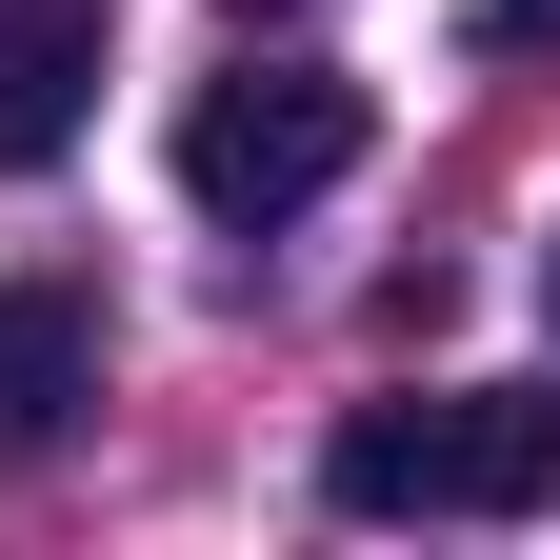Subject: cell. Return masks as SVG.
Returning <instances> with one entry per match:
<instances>
[{"instance_id":"6da1fadb","label":"cell","mask_w":560,"mask_h":560,"mask_svg":"<svg viewBox=\"0 0 560 560\" xmlns=\"http://www.w3.org/2000/svg\"><path fill=\"white\" fill-rule=\"evenodd\" d=\"M340 521H560V400L540 381H441V400H361L320 441Z\"/></svg>"},{"instance_id":"7a4b0ae2","label":"cell","mask_w":560,"mask_h":560,"mask_svg":"<svg viewBox=\"0 0 560 560\" xmlns=\"http://www.w3.org/2000/svg\"><path fill=\"white\" fill-rule=\"evenodd\" d=\"M361 180V81H320V60H241V81L180 101V200L200 221H301V200Z\"/></svg>"},{"instance_id":"3957f363","label":"cell","mask_w":560,"mask_h":560,"mask_svg":"<svg viewBox=\"0 0 560 560\" xmlns=\"http://www.w3.org/2000/svg\"><path fill=\"white\" fill-rule=\"evenodd\" d=\"M101 120V0H0V180L81 161Z\"/></svg>"},{"instance_id":"277c9868","label":"cell","mask_w":560,"mask_h":560,"mask_svg":"<svg viewBox=\"0 0 560 560\" xmlns=\"http://www.w3.org/2000/svg\"><path fill=\"white\" fill-rule=\"evenodd\" d=\"M101 400V301L81 280H0V460H60Z\"/></svg>"},{"instance_id":"5b68a950","label":"cell","mask_w":560,"mask_h":560,"mask_svg":"<svg viewBox=\"0 0 560 560\" xmlns=\"http://www.w3.org/2000/svg\"><path fill=\"white\" fill-rule=\"evenodd\" d=\"M480 60H560V0H480Z\"/></svg>"},{"instance_id":"8992f818","label":"cell","mask_w":560,"mask_h":560,"mask_svg":"<svg viewBox=\"0 0 560 560\" xmlns=\"http://www.w3.org/2000/svg\"><path fill=\"white\" fill-rule=\"evenodd\" d=\"M221 21H260V40H280V21H301V0H221Z\"/></svg>"},{"instance_id":"52a82bcc","label":"cell","mask_w":560,"mask_h":560,"mask_svg":"<svg viewBox=\"0 0 560 560\" xmlns=\"http://www.w3.org/2000/svg\"><path fill=\"white\" fill-rule=\"evenodd\" d=\"M540 301H560V260H540Z\"/></svg>"}]
</instances>
